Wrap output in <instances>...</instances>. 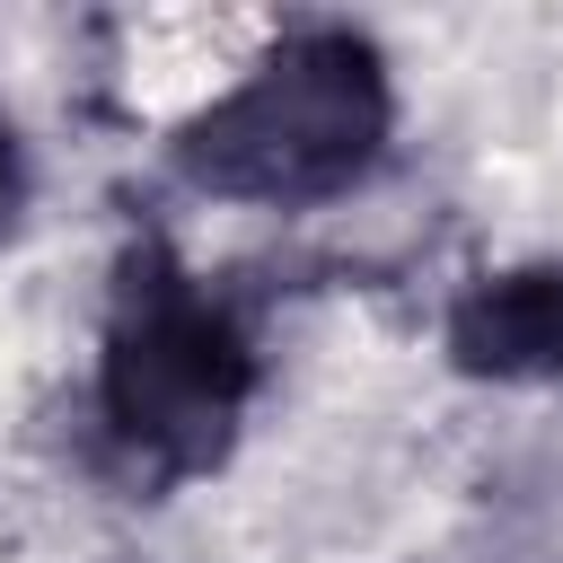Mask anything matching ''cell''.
Masks as SVG:
<instances>
[{
  "instance_id": "2",
  "label": "cell",
  "mask_w": 563,
  "mask_h": 563,
  "mask_svg": "<svg viewBox=\"0 0 563 563\" xmlns=\"http://www.w3.org/2000/svg\"><path fill=\"white\" fill-rule=\"evenodd\" d=\"M255 378L264 361L246 317L158 238L123 246L106 334H97V387H88L106 457L150 493L211 475L255 405Z\"/></svg>"
},
{
  "instance_id": "3",
  "label": "cell",
  "mask_w": 563,
  "mask_h": 563,
  "mask_svg": "<svg viewBox=\"0 0 563 563\" xmlns=\"http://www.w3.org/2000/svg\"><path fill=\"white\" fill-rule=\"evenodd\" d=\"M440 343H449V361L466 378H493V387H545V378H563V255L466 282L449 299Z\"/></svg>"
},
{
  "instance_id": "4",
  "label": "cell",
  "mask_w": 563,
  "mask_h": 563,
  "mask_svg": "<svg viewBox=\"0 0 563 563\" xmlns=\"http://www.w3.org/2000/svg\"><path fill=\"white\" fill-rule=\"evenodd\" d=\"M26 185H35V167H26V141H18V123H9V106H0V229H18Z\"/></svg>"
},
{
  "instance_id": "1",
  "label": "cell",
  "mask_w": 563,
  "mask_h": 563,
  "mask_svg": "<svg viewBox=\"0 0 563 563\" xmlns=\"http://www.w3.org/2000/svg\"><path fill=\"white\" fill-rule=\"evenodd\" d=\"M396 132V79L361 26H282L176 123V176L211 202L308 211L352 194Z\"/></svg>"
}]
</instances>
